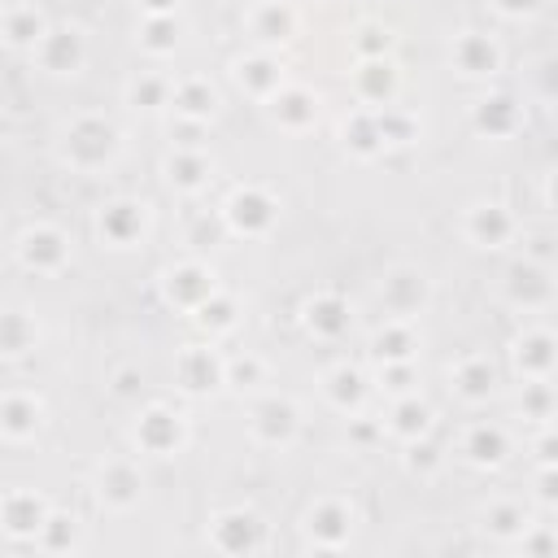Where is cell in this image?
<instances>
[{
	"label": "cell",
	"mask_w": 558,
	"mask_h": 558,
	"mask_svg": "<svg viewBox=\"0 0 558 558\" xmlns=\"http://www.w3.org/2000/svg\"><path fill=\"white\" fill-rule=\"evenodd\" d=\"M118 148H122L118 126H113L109 118H100V113H83V118H74V122L65 126L61 157H65L74 170L96 174V170H105V166L118 157Z\"/></svg>",
	"instance_id": "6da1fadb"
},
{
	"label": "cell",
	"mask_w": 558,
	"mask_h": 558,
	"mask_svg": "<svg viewBox=\"0 0 558 558\" xmlns=\"http://www.w3.org/2000/svg\"><path fill=\"white\" fill-rule=\"evenodd\" d=\"M222 218H227V227L235 235L257 240V235H266L279 222V201L266 187H235L227 196V205H222Z\"/></svg>",
	"instance_id": "7a4b0ae2"
},
{
	"label": "cell",
	"mask_w": 558,
	"mask_h": 558,
	"mask_svg": "<svg viewBox=\"0 0 558 558\" xmlns=\"http://www.w3.org/2000/svg\"><path fill=\"white\" fill-rule=\"evenodd\" d=\"M427 275L418 270V266H392V270H384L379 275V288H375V296H379V305H384V314L388 318H414L423 305H427Z\"/></svg>",
	"instance_id": "3957f363"
},
{
	"label": "cell",
	"mask_w": 558,
	"mask_h": 558,
	"mask_svg": "<svg viewBox=\"0 0 558 558\" xmlns=\"http://www.w3.org/2000/svg\"><path fill=\"white\" fill-rule=\"evenodd\" d=\"M501 296H506L514 310H523V314L545 310V305L554 301V266H541V262H532V257L514 262V266L506 270V279H501Z\"/></svg>",
	"instance_id": "277c9868"
},
{
	"label": "cell",
	"mask_w": 558,
	"mask_h": 558,
	"mask_svg": "<svg viewBox=\"0 0 558 558\" xmlns=\"http://www.w3.org/2000/svg\"><path fill=\"white\" fill-rule=\"evenodd\" d=\"M96 231L109 248H135L148 231V205L144 201H131V196H118V201H105L100 214H96Z\"/></svg>",
	"instance_id": "5b68a950"
},
{
	"label": "cell",
	"mask_w": 558,
	"mask_h": 558,
	"mask_svg": "<svg viewBox=\"0 0 558 558\" xmlns=\"http://www.w3.org/2000/svg\"><path fill=\"white\" fill-rule=\"evenodd\" d=\"M353 523H357V514L344 497H318L305 510V541L318 549H340V545H349Z\"/></svg>",
	"instance_id": "8992f818"
},
{
	"label": "cell",
	"mask_w": 558,
	"mask_h": 558,
	"mask_svg": "<svg viewBox=\"0 0 558 558\" xmlns=\"http://www.w3.org/2000/svg\"><path fill=\"white\" fill-rule=\"evenodd\" d=\"M248 432H253L257 445H266V449H283V445H292L296 432H301V410H296L288 397H266V401L253 405V414H248Z\"/></svg>",
	"instance_id": "52a82bcc"
},
{
	"label": "cell",
	"mask_w": 558,
	"mask_h": 558,
	"mask_svg": "<svg viewBox=\"0 0 558 558\" xmlns=\"http://www.w3.org/2000/svg\"><path fill=\"white\" fill-rule=\"evenodd\" d=\"M17 257L26 270H39V275H57L65 262H70V235L61 227H48V222H35L22 231L17 240Z\"/></svg>",
	"instance_id": "ba28073f"
},
{
	"label": "cell",
	"mask_w": 558,
	"mask_h": 558,
	"mask_svg": "<svg viewBox=\"0 0 558 558\" xmlns=\"http://www.w3.org/2000/svg\"><path fill=\"white\" fill-rule=\"evenodd\" d=\"M462 235L475 244V248H501L519 235V218L501 205V201H480L466 209L462 218Z\"/></svg>",
	"instance_id": "9c48e42d"
},
{
	"label": "cell",
	"mask_w": 558,
	"mask_h": 558,
	"mask_svg": "<svg viewBox=\"0 0 558 558\" xmlns=\"http://www.w3.org/2000/svg\"><path fill=\"white\" fill-rule=\"evenodd\" d=\"M31 52L39 61V70H48V74H78L87 61V44L74 26H48Z\"/></svg>",
	"instance_id": "30bf717a"
},
{
	"label": "cell",
	"mask_w": 558,
	"mask_h": 558,
	"mask_svg": "<svg viewBox=\"0 0 558 558\" xmlns=\"http://www.w3.org/2000/svg\"><path fill=\"white\" fill-rule=\"evenodd\" d=\"M449 65L462 74V78H493L501 70V48L493 35L484 31H462L453 35L449 44Z\"/></svg>",
	"instance_id": "8fae6325"
},
{
	"label": "cell",
	"mask_w": 558,
	"mask_h": 558,
	"mask_svg": "<svg viewBox=\"0 0 558 558\" xmlns=\"http://www.w3.org/2000/svg\"><path fill=\"white\" fill-rule=\"evenodd\" d=\"M96 497H100L109 510H131V506H140V497H144V475H140V466H135L131 458H109V462H100V471H96Z\"/></svg>",
	"instance_id": "7c38bea8"
},
{
	"label": "cell",
	"mask_w": 558,
	"mask_h": 558,
	"mask_svg": "<svg viewBox=\"0 0 558 558\" xmlns=\"http://www.w3.org/2000/svg\"><path fill=\"white\" fill-rule=\"evenodd\" d=\"M183 436H187L183 418H179L174 410H166V405H148V410H140V418H135V445H140L144 453L170 458V453L183 445Z\"/></svg>",
	"instance_id": "4fadbf2b"
},
{
	"label": "cell",
	"mask_w": 558,
	"mask_h": 558,
	"mask_svg": "<svg viewBox=\"0 0 558 558\" xmlns=\"http://www.w3.org/2000/svg\"><path fill=\"white\" fill-rule=\"evenodd\" d=\"M209 541L222 554H253V549L266 545V527H262V519L253 510H222L209 523Z\"/></svg>",
	"instance_id": "5bb4252c"
},
{
	"label": "cell",
	"mask_w": 558,
	"mask_h": 558,
	"mask_svg": "<svg viewBox=\"0 0 558 558\" xmlns=\"http://www.w3.org/2000/svg\"><path fill=\"white\" fill-rule=\"evenodd\" d=\"M161 292H166L170 305H179V310H196L209 292H218V275H214L205 262H179V266L166 270Z\"/></svg>",
	"instance_id": "9a60e30c"
},
{
	"label": "cell",
	"mask_w": 558,
	"mask_h": 558,
	"mask_svg": "<svg viewBox=\"0 0 558 558\" xmlns=\"http://www.w3.org/2000/svg\"><path fill=\"white\" fill-rule=\"evenodd\" d=\"M353 96L366 109H384L397 96V65L392 57H357L353 65Z\"/></svg>",
	"instance_id": "2e32d148"
},
{
	"label": "cell",
	"mask_w": 558,
	"mask_h": 558,
	"mask_svg": "<svg viewBox=\"0 0 558 558\" xmlns=\"http://www.w3.org/2000/svg\"><path fill=\"white\" fill-rule=\"evenodd\" d=\"M449 388L458 401L466 405H484L493 392H497V366L484 357V353H466L449 366Z\"/></svg>",
	"instance_id": "e0dca14e"
},
{
	"label": "cell",
	"mask_w": 558,
	"mask_h": 558,
	"mask_svg": "<svg viewBox=\"0 0 558 558\" xmlns=\"http://www.w3.org/2000/svg\"><path fill=\"white\" fill-rule=\"evenodd\" d=\"M510 357H514V371L523 379H549L554 375V362H558V340L545 327H527L523 336H514Z\"/></svg>",
	"instance_id": "ac0fdd59"
},
{
	"label": "cell",
	"mask_w": 558,
	"mask_h": 558,
	"mask_svg": "<svg viewBox=\"0 0 558 558\" xmlns=\"http://www.w3.org/2000/svg\"><path fill=\"white\" fill-rule=\"evenodd\" d=\"M471 126H475L480 135H488V140H506V135H514V131L523 126V109H519L514 96L493 92V96H480V100L471 105Z\"/></svg>",
	"instance_id": "d6986e66"
},
{
	"label": "cell",
	"mask_w": 558,
	"mask_h": 558,
	"mask_svg": "<svg viewBox=\"0 0 558 558\" xmlns=\"http://www.w3.org/2000/svg\"><path fill=\"white\" fill-rule=\"evenodd\" d=\"M174 379L183 392H214L222 384V357L205 344H187L174 357Z\"/></svg>",
	"instance_id": "ffe728a7"
},
{
	"label": "cell",
	"mask_w": 558,
	"mask_h": 558,
	"mask_svg": "<svg viewBox=\"0 0 558 558\" xmlns=\"http://www.w3.org/2000/svg\"><path fill=\"white\" fill-rule=\"evenodd\" d=\"M270 118L283 126V131H310L318 122V96L310 87H296V83H283L270 100H266Z\"/></svg>",
	"instance_id": "44dd1931"
},
{
	"label": "cell",
	"mask_w": 558,
	"mask_h": 558,
	"mask_svg": "<svg viewBox=\"0 0 558 558\" xmlns=\"http://www.w3.org/2000/svg\"><path fill=\"white\" fill-rule=\"evenodd\" d=\"M301 318H305V327H310L318 340H340V336L353 327V310H349V301H344L340 292H318V296H310L305 310H301Z\"/></svg>",
	"instance_id": "7402d4cb"
},
{
	"label": "cell",
	"mask_w": 558,
	"mask_h": 558,
	"mask_svg": "<svg viewBox=\"0 0 558 558\" xmlns=\"http://www.w3.org/2000/svg\"><path fill=\"white\" fill-rule=\"evenodd\" d=\"M44 519H48V501H44L39 493H31V488L4 493V501H0V523H4L9 536H31V541H35V532L44 527Z\"/></svg>",
	"instance_id": "603a6c76"
},
{
	"label": "cell",
	"mask_w": 558,
	"mask_h": 558,
	"mask_svg": "<svg viewBox=\"0 0 558 558\" xmlns=\"http://www.w3.org/2000/svg\"><path fill=\"white\" fill-rule=\"evenodd\" d=\"M44 427V401L35 392H4L0 397V436L31 440Z\"/></svg>",
	"instance_id": "cb8c5ba5"
},
{
	"label": "cell",
	"mask_w": 558,
	"mask_h": 558,
	"mask_svg": "<svg viewBox=\"0 0 558 558\" xmlns=\"http://www.w3.org/2000/svg\"><path fill=\"white\" fill-rule=\"evenodd\" d=\"M244 26H248V35H253L257 44H283V39H292V31H296V13H292V4L257 0V4L248 9Z\"/></svg>",
	"instance_id": "d4e9b609"
},
{
	"label": "cell",
	"mask_w": 558,
	"mask_h": 558,
	"mask_svg": "<svg viewBox=\"0 0 558 558\" xmlns=\"http://www.w3.org/2000/svg\"><path fill=\"white\" fill-rule=\"evenodd\" d=\"M235 83H240L248 96L270 100L288 78H283V65H279L270 52H248V57L235 61Z\"/></svg>",
	"instance_id": "484cf974"
},
{
	"label": "cell",
	"mask_w": 558,
	"mask_h": 558,
	"mask_svg": "<svg viewBox=\"0 0 558 558\" xmlns=\"http://www.w3.org/2000/svg\"><path fill=\"white\" fill-rule=\"evenodd\" d=\"M506 453H510V436L501 423H471L462 432V458L471 466H497L506 462Z\"/></svg>",
	"instance_id": "4316f807"
},
{
	"label": "cell",
	"mask_w": 558,
	"mask_h": 558,
	"mask_svg": "<svg viewBox=\"0 0 558 558\" xmlns=\"http://www.w3.org/2000/svg\"><path fill=\"white\" fill-rule=\"evenodd\" d=\"M414 349H418V336L410 318H384V327L371 336L375 362H414Z\"/></svg>",
	"instance_id": "83f0119b"
},
{
	"label": "cell",
	"mask_w": 558,
	"mask_h": 558,
	"mask_svg": "<svg viewBox=\"0 0 558 558\" xmlns=\"http://www.w3.org/2000/svg\"><path fill=\"white\" fill-rule=\"evenodd\" d=\"M384 432H388V436H397V440H418V436H427V432H432V405H427V401H418L414 392L397 397V401H392V410H388Z\"/></svg>",
	"instance_id": "f1b7e54d"
},
{
	"label": "cell",
	"mask_w": 558,
	"mask_h": 558,
	"mask_svg": "<svg viewBox=\"0 0 558 558\" xmlns=\"http://www.w3.org/2000/svg\"><path fill=\"white\" fill-rule=\"evenodd\" d=\"M209 170H214V161H209L205 148H174V153L166 157V179H170V187H179V192L205 187V183H209Z\"/></svg>",
	"instance_id": "f546056e"
},
{
	"label": "cell",
	"mask_w": 558,
	"mask_h": 558,
	"mask_svg": "<svg viewBox=\"0 0 558 558\" xmlns=\"http://www.w3.org/2000/svg\"><path fill=\"white\" fill-rule=\"evenodd\" d=\"M44 31H48V22H44V13L35 4H9L0 13V39L9 48H35Z\"/></svg>",
	"instance_id": "4dcf8cb0"
},
{
	"label": "cell",
	"mask_w": 558,
	"mask_h": 558,
	"mask_svg": "<svg viewBox=\"0 0 558 558\" xmlns=\"http://www.w3.org/2000/svg\"><path fill=\"white\" fill-rule=\"evenodd\" d=\"M170 105L179 118L209 122V113L218 109V92L209 87V78H179V83H170Z\"/></svg>",
	"instance_id": "1f68e13d"
},
{
	"label": "cell",
	"mask_w": 558,
	"mask_h": 558,
	"mask_svg": "<svg viewBox=\"0 0 558 558\" xmlns=\"http://www.w3.org/2000/svg\"><path fill=\"white\" fill-rule=\"evenodd\" d=\"M39 344V323L26 310H0V357H22Z\"/></svg>",
	"instance_id": "d6a6232c"
},
{
	"label": "cell",
	"mask_w": 558,
	"mask_h": 558,
	"mask_svg": "<svg viewBox=\"0 0 558 558\" xmlns=\"http://www.w3.org/2000/svg\"><path fill=\"white\" fill-rule=\"evenodd\" d=\"M527 523H532V510H527L523 501H488L480 527H484L488 536H497V541H519Z\"/></svg>",
	"instance_id": "836d02e7"
},
{
	"label": "cell",
	"mask_w": 558,
	"mask_h": 558,
	"mask_svg": "<svg viewBox=\"0 0 558 558\" xmlns=\"http://www.w3.org/2000/svg\"><path fill=\"white\" fill-rule=\"evenodd\" d=\"M323 397H327L336 410L349 414V410H357L362 397H366V375L353 371V366H336V371L323 375Z\"/></svg>",
	"instance_id": "e575fe53"
},
{
	"label": "cell",
	"mask_w": 558,
	"mask_h": 558,
	"mask_svg": "<svg viewBox=\"0 0 558 558\" xmlns=\"http://www.w3.org/2000/svg\"><path fill=\"white\" fill-rule=\"evenodd\" d=\"M192 314H196V323H201L209 336H222V331H231V327H235L240 305H235V296H227V292L218 288V292H209Z\"/></svg>",
	"instance_id": "d590c367"
},
{
	"label": "cell",
	"mask_w": 558,
	"mask_h": 558,
	"mask_svg": "<svg viewBox=\"0 0 558 558\" xmlns=\"http://www.w3.org/2000/svg\"><path fill=\"white\" fill-rule=\"evenodd\" d=\"M140 48L144 52H174L179 48V22L174 13H148L144 26H140Z\"/></svg>",
	"instance_id": "8d00e7d4"
},
{
	"label": "cell",
	"mask_w": 558,
	"mask_h": 558,
	"mask_svg": "<svg viewBox=\"0 0 558 558\" xmlns=\"http://www.w3.org/2000/svg\"><path fill=\"white\" fill-rule=\"evenodd\" d=\"M344 144L357 153V157H375L384 148L379 140V122H375V109H357L349 122H344Z\"/></svg>",
	"instance_id": "74e56055"
},
{
	"label": "cell",
	"mask_w": 558,
	"mask_h": 558,
	"mask_svg": "<svg viewBox=\"0 0 558 558\" xmlns=\"http://www.w3.org/2000/svg\"><path fill=\"white\" fill-rule=\"evenodd\" d=\"M126 100L135 109H161V105H170V78L166 74H135L126 83Z\"/></svg>",
	"instance_id": "f35d334b"
},
{
	"label": "cell",
	"mask_w": 558,
	"mask_h": 558,
	"mask_svg": "<svg viewBox=\"0 0 558 558\" xmlns=\"http://www.w3.org/2000/svg\"><path fill=\"white\" fill-rule=\"evenodd\" d=\"M519 410H523V418H532V423H549V418H554V384H549V379H523Z\"/></svg>",
	"instance_id": "ab89813d"
},
{
	"label": "cell",
	"mask_w": 558,
	"mask_h": 558,
	"mask_svg": "<svg viewBox=\"0 0 558 558\" xmlns=\"http://www.w3.org/2000/svg\"><path fill=\"white\" fill-rule=\"evenodd\" d=\"M35 541H39V549H70V545L78 541V519H70V514H57V510H48L44 527L35 532Z\"/></svg>",
	"instance_id": "60d3db41"
},
{
	"label": "cell",
	"mask_w": 558,
	"mask_h": 558,
	"mask_svg": "<svg viewBox=\"0 0 558 558\" xmlns=\"http://www.w3.org/2000/svg\"><path fill=\"white\" fill-rule=\"evenodd\" d=\"M375 122H379V140L384 144H410L414 140V118L401 113V109H392V105L375 109Z\"/></svg>",
	"instance_id": "b9f144b4"
},
{
	"label": "cell",
	"mask_w": 558,
	"mask_h": 558,
	"mask_svg": "<svg viewBox=\"0 0 558 558\" xmlns=\"http://www.w3.org/2000/svg\"><path fill=\"white\" fill-rule=\"evenodd\" d=\"M388 48H392V31L388 26H375V22L357 26V35H353V52L357 57H388Z\"/></svg>",
	"instance_id": "7bdbcfd3"
},
{
	"label": "cell",
	"mask_w": 558,
	"mask_h": 558,
	"mask_svg": "<svg viewBox=\"0 0 558 558\" xmlns=\"http://www.w3.org/2000/svg\"><path fill=\"white\" fill-rule=\"evenodd\" d=\"M262 379V362L253 357V353H244V357H222V384H235V388H253Z\"/></svg>",
	"instance_id": "ee69618b"
},
{
	"label": "cell",
	"mask_w": 558,
	"mask_h": 558,
	"mask_svg": "<svg viewBox=\"0 0 558 558\" xmlns=\"http://www.w3.org/2000/svg\"><path fill=\"white\" fill-rule=\"evenodd\" d=\"M519 545H523L527 558H549V554L558 549V536H554L549 523H527L523 536H519Z\"/></svg>",
	"instance_id": "f6af8a7d"
},
{
	"label": "cell",
	"mask_w": 558,
	"mask_h": 558,
	"mask_svg": "<svg viewBox=\"0 0 558 558\" xmlns=\"http://www.w3.org/2000/svg\"><path fill=\"white\" fill-rule=\"evenodd\" d=\"M379 388L392 397H405L414 388V362H379Z\"/></svg>",
	"instance_id": "bcb514c9"
},
{
	"label": "cell",
	"mask_w": 558,
	"mask_h": 558,
	"mask_svg": "<svg viewBox=\"0 0 558 558\" xmlns=\"http://www.w3.org/2000/svg\"><path fill=\"white\" fill-rule=\"evenodd\" d=\"M405 466H410V471H418V475H432V471L440 466V449H436L427 436L405 440Z\"/></svg>",
	"instance_id": "7dc6e473"
},
{
	"label": "cell",
	"mask_w": 558,
	"mask_h": 558,
	"mask_svg": "<svg viewBox=\"0 0 558 558\" xmlns=\"http://www.w3.org/2000/svg\"><path fill=\"white\" fill-rule=\"evenodd\" d=\"M140 388H144V375H140L135 366H126V371H118V375H113V397H118V401L140 397Z\"/></svg>",
	"instance_id": "c3c4849f"
},
{
	"label": "cell",
	"mask_w": 558,
	"mask_h": 558,
	"mask_svg": "<svg viewBox=\"0 0 558 558\" xmlns=\"http://www.w3.org/2000/svg\"><path fill=\"white\" fill-rule=\"evenodd\" d=\"M541 4H545V0H493V9H497L501 17H514V22H519V17H532Z\"/></svg>",
	"instance_id": "681fc988"
},
{
	"label": "cell",
	"mask_w": 558,
	"mask_h": 558,
	"mask_svg": "<svg viewBox=\"0 0 558 558\" xmlns=\"http://www.w3.org/2000/svg\"><path fill=\"white\" fill-rule=\"evenodd\" d=\"M536 501H541V506H554V501H558V493H554V462H549V466H541V480H536Z\"/></svg>",
	"instance_id": "f907efd6"
},
{
	"label": "cell",
	"mask_w": 558,
	"mask_h": 558,
	"mask_svg": "<svg viewBox=\"0 0 558 558\" xmlns=\"http://www.w3.org/2000/svg\"><path fill=\"white\" fill-rule=\"evenodd\" d=\"M536 458H541V466H549V462H554V432H549V427H545V432H541V440H536Z\"/></svg>",
	"instance_id": "816d5d0a"
},
{
	"label": "cell",
	"mask_w": 558,
	"mask_h": 558,
	"mask_svg": "<svg viewBox=\"0 0 558 558\" xmlns=\"http://www.w3.org/2000/svg\"><path fill=\"white\" fill-rule=\"evenodd\" d=\"M140 4H144L148 13H174V4H179V0H140Z\"/></svg>",
	"instance_id": "f5cc1de1"
}]
</instances>
